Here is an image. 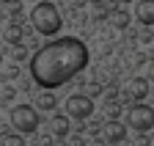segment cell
<instances>
[{"label": "cell", "instance_id": "obj_1", "mask_svg": "<svg viewBox=\"0 0 154 146\" xmlns=\"http://www.w3.org/2000/svg\"><path fill=\"white\" fill-rule=\"evenodd\" d=\"M85 66H88V47L74 36H63V39H55L42 50H36V55L30 58V77L42 88L52 91L69 83Z\"/></svg>", "mask_w": 154, "mask_h": 146}, {"label": "cell", "instance_id": "obj_14", "mask_svg": "<svg viewBox=\"0 0 154 146\" xmlns=\"http://www.w3.org/2000/svg\"><path fill=\"white\" fill-rule=\"evenodd\" d=\"M6 8H8V11L14 14V17H17L19 11H22V6H19V0H6Z\"/></svg>", "mask_w": 154, "mask_h": 146}, {"label": "cell", "instance_id": "obj_22", "mask_svg": "<svg viewBox=\"0 0 154 146\" xmlns=\"http://www.w3.org/2000/svg\"><path fill=\"white\" fill-rule=\"evenodd\" d=\"M138 39H140V42H151V30H143V33L138 36Z\"/></svg>", "mask_w": 154, "mask_h": 146}, {"label": "cell", "instance_id": "obj_9", "mask_svg": "<svg viewBox=\"0 0 154 146\" xmlns=\"http://www.w3.org/2000/svg\"><path fill=\"white\" fill-rule=\"evenodd\" d=\"M127 94L135 99V105H138V102H143V99H146V94H149V80H143V77H135V80H129V85H127Z\"/></svg>", "mask_w": 154, "mask_h": 146}, {"label": "cell", "instance_id": "obj_8", "mask_svg": "<svg viewBox=\"0 0 154 146\" xmlns=\"http://www.w3.org/2000/svg\"><path fill=\"white\" fill-rule=\"evenodd\" d=\"M135 20L143 25H154V0H138L135 6Z\"/></svg>", "mask_w": 154, "mask_h": 146}, {"label": "cell", "instance_id": "obj_20", "mask_svg": "<svg viewBox=\"0 0 154 146\" xmlns=\"http://www.w3.org/2000/svg\"><path fill=\"white\" fill-rule=\"evenodd\" d=\"M85 146H107V143H105V141H102V138H91V141H88V143H85Z\"/></svg>", "mask_w": 154, "mask_h": 146}, {"label": "cell", "instance_id": "obj_24", "mask_svg": "<svg viewBox=\"0 0 154 146\" xmlns=\"http://www.w3.org/2000/svg\"><path fill=\"white\" fill-rule=\"evenodd\" d=\"M88 3H94V6H102V0H88Z\"/></svg>", "mask_w": 154, "mask_h": 146}, {"label": "cell", "instance_id": "obj_13", "mask_svg": "<svg viewBox=\"0 0 154 146\" xmlns=\"http://www.w3.org/2000/svg\"><path fill=\"white\" fill-rule=\"evenodd\" d=\"M3 146H25V138L22 135H14V132H3Z\"/></svg>", "mask_w": 154, "mask_h": 146}, {"label": "cell", "instance_id": "obj_3", "mask_svg": "<svg viewBox=\"0 0 154 146\" xmlns=\"http://www.w3.org/2000/svg\"><path fill=\"white\" fill-rule=\"evenodd\" d=\"M38 124H42V119H38V110L33 105H14L11 107V127L17 132L30 135L38 130Z\"/></svg>", "mask_w": 154, "mask_h": 146}, {"label": "cell", "instance_id": "obj_11", "mask_svg": "<svg viewBox=\"0 0 154 146\" xmlns=\"http://www.w3.org/2000/svg\"><path fill=\"white\" fill-rule=\"evenodd\" d=\"M55 105H58V99L52 91H42L36 99V110H55Z\"/></svg>", "mask_w": 154, "mask_h": 146}, {"label": "cell", "instance_id": "obj_6", "mask_svg": "<svg viewBox=\"0 0 154 146\" xmlns=\"http://www.w3.org/2000/svg\"><path fill=\"white\" fill-rule=\"evenodd\" d=\"M124 138H127V127H124L121 121H107V124L102 127V141H105L107 146H119Z\"/></svg>", "mask_w": 154, "mask_h": 146}, {"label": "cell", "instance_id": "obj_23", "mask_svg": "<svg viewBox=\"0 0 154 146\" xmlns=\"http://www.w3.org/2000/svg\"><path fill=\"white\" fill-rule=\"evenodd\" d=\"M149 80H151V83H154V61H151V64H149Z\"/></svg>", "mask_w": 154, "mask_h": 146}, {"label": "cell", "instance_id": "obj_28", "mask_svg": "<svg viewBox=\"0 0 154 146\" xmlns=\"http://www.w3.org/2000/svg\"><path fill=\"white\" fill-rule=\"evenodd\" d=\"M151 146H154V141H151Z\"/></svg>", "mask_w": 154, "mask_h": 146}, {"label": "cell", "instance_id": "obj_29", "mask_svg": "<svg viewBox=\"0 0 154 146\" xmlns=\"http://www.w3.org/2000/svg\"><path fill=\"white\" fill-rule=\"evenodd\" d=\"M30 3H33V0H30Z\"/></svg>", "mask_w": 154, "mask_h": 146}, {"label": "cell", "instance_id": "obj_16", "mask_svg": "<svg viewBox=\"0 0 154 146\" xmlns=\"http://www.w3.org/2000/svg\"><path fill=\"white\" fill-rule=\"evenodd\" d=\"M119 113H121L119 105H107V116H110V121H119Z\"/></svg>", "mask_w": 154, "mask_h": 146}, {"label": "cell", "instance_id": "obj_17", "mask_svg": "<svg viewBox=\"0 0 154 146\" xmlns=\"http://www.w3.org/2000/svg\"><path fill=\"white\" fill-rule=\"evenodd\" d=\"M17 94V91H14V85H3V88H0V97H3V99H11Z\"/></svg>", "mask_w": 154, "mask_h": 146}, {"label": "cell", "instance_id": "obj_18", "mask_svg": "<svg viewBox=\"0 0 154 146\" xmlns=\"http://www.w3.org/2000/svg\"><path fill=\"white\" fill-rule=\"evenodd\" d=\"M88 91H91V99H94V97H99V94H102V85H99V83H91Z\"/></svg>", "mask_w": 154, "mask_h": 146}, {"label": "cell", "instance_id": "obj_26", "mask_svg": "<svg viewBox=\"0 0 154 146\" xmlns=\"http://www.w3.org/2000/svg\"><path fill=\"white\" fill-rule=\"evenodd\" d=\"M119 3H129V0H119Z\"/></svg>", "mask_w": 154, "mask_h": 146}, {"label": "cell", "instance_id": "obj_27", "mask_svg": "<svg viewBox=\"0 0 154 146\" xmlns=\"http://www.w3.org/2000/svg\"><path fill=\"white\" fill-rule=\"evenodd\" d=\"M0 20H3V14H0Z\"/></svg>", "mask_w": 154, "mask_h": 146}, {"label": "cell", "instance_id": "obj_25", "mask_svg": "<svg viewBox=\"0 0 154 146\" xmlns=\"http://www.w3.org/2000/svg\"><path fill=\"white\" fill-rule=\"evenodd\" d=\"M0 64H3V52H0Z\"/></svg>", "mask_w": 154, "mask_h": 146}, {"label": "cell", "instance_id": "obj_21", "mask_svg": "<svg viewBox=\"0 0 154 146\" xmlns=\"http://www.w3.org/2000/svg\"><path fill=\"white\" fill-rule=\"evenodd\" d=\"M14 58H17V61H22V58H25V50H22V47H17V50H14Z\"/></svg>", "mask_w": 154, "mask_h": 146}, {"label": "cell", "instance_id": "obj_4", "mask_svg": "<svg viewBox=\"0 0 154 146\" xmlns=\"http://www.w3.org/2000/svg\"><path fill=\"white\" fill-rule=\"evenodd\" d=\"M63 113L69 119H77V121H83L94 113V99L88 94H72L66 102H63Z\"/></svg>", "mask_w": 154, "mask_h": 146}, {"label": "cell", "instance_id": "obj_2", "mask_svg": "<svg viewBox=\"0 0 154 146\" xmlns=\"http://www.w3.org/2000/svg\"><path fill=\"white\" fill-rule=\"evenodd\" d=\"M30 25L36 28V33L42 36H55L58 30H61V14H58V8L50 3V0H44V3H36L33 11H30Z\"/></svg>", "mask_w": 154, "mask_h": 146}, {"label": "cell", "instance_id": "obj_19", "mask_svg": "<svg viewBox=\"0 0 154 146\" xmlns=\"http://www.w3.org/2000/svg\"><path fill=\"white\" fill-rule=\"evenodd\" d=\"M3 75H6V77H17V75H19V69L11 64V66H6V69H3Z\"/></svg>", "mask_w": 154, "mask_h": 146}, {"label": "cell", "instance_id": "obj_7", "mask_svg": "<svg viewBox=\"0 0 154 146\" xmlns=\"http://www.w3.org/2000/svg\"><path fill=\"white\" fill-rule=\"evenodd\" d=\"M47 130H50V135H55V138H66L69 130H72L69 116H66V113H55V116L47 121Z\"/></svg>", "mask_w": 154, "mask_h": 146}, {"label": "cell", "instance_id": "obj_10", "mask_svg": "<svg viewBox=\"0 0 154 146\" xmlns=\"http://www.w3.org/2000/svg\"><path fill=\"white\" fill-rule=\"evenodd\" d=\"M3 39L11 42V44H19V42L25 39V25H22V22H11V25H6Z\"/></svg>", "mask_w": 154, "mask_h": 146}, {"label": "cell", "instance_id": "obj_15", "mask_svg": "<svg viewBox=\"0 0 154 146\" xmlns=\"http://www.w3.org/2000/svg\"><path fill=\"white\" fill-rule=\"evenodd\" d=\"M132 146H151V138H149V135H135Z\"/></svg>", "mask_w": 154, "mask_h": 146}, {"label": "cell", "instance_id": "obj_12", "mask_svg": "<svg viewBox=\"0 0 154 146\" xmlns=\"http://www.w3.org/2000/svg\"><path fill=\"white\" fill-rule=\"evenodd\" d=\"M110 25H113V28H119V30H127V28H129V14L121 11V8L110 11Z\"/></svg>", "mask_w": 154, "mask_h": 146}, {"label": "cell", "instance_id": "obj_5", "mask_svg": "<svg viewBox=\"0 0 154 146\" xmlns=\"http://www.w3.org/2000/svg\"><path fill=\"white\" fill-rule=\"evenodd\" d=\"M127 121H129L132 130H138V132L151 130V127H154V107H149V105H143V102L132 105L129 113H127Z\"/></svg>", "mask_w": 154, "mask_h": 146}]
</instances>
